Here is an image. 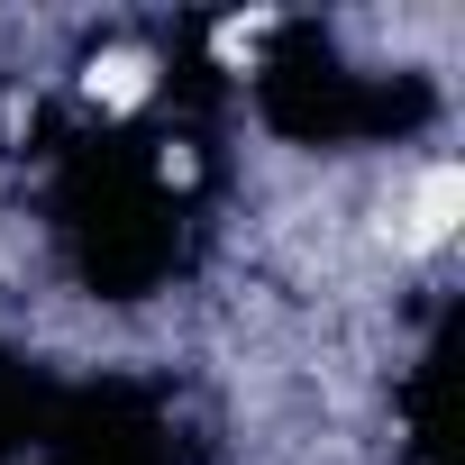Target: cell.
I'll return each instance as SVG.
<instances>
[{"instance_id": "cell-1", "label": "cell", "mask_w": 465, "mask_h": 465, "mask_svg": "<svg viewBox=\"0 0 465 465\" xmlns=\"http://www.w3.org/2000/svg\"><path fill=\"white\" fill-rule=\"evenodd\" d=\"M456 219H465V164H429L420 192H411V247L456 238Z\"/></svg>"}, {"instance_id": "cell-3", "label": "cell", "mask_w": 465, "mask_h": 465, "mask_svg": "<svg viewBox=\"0 0 465 465\" xmlns=\"http://www.w3.org/2000/svg\"><path fill=\"white\" fill-rule=\"evenodd\" d=\"M256 37H265V19H228V28H219V55H228V64H238V55H247Z\"/></svg>"}, {"instance_id": "cell-2", "label": "cell", "mask_w": 465, "mask_h": 465, "mask_svg": "<svg viewBox=\"0 0 465 465\" xmlns=\"http://www.w3.org/2000/svg\"><path fill=\"white\" fill-rule=\"evenodd\" d=\"M83 83H92V101H101V110H137V101L155 92V64H146L137 46H119V55H101Z\"/></svg>"}]
</instances>
